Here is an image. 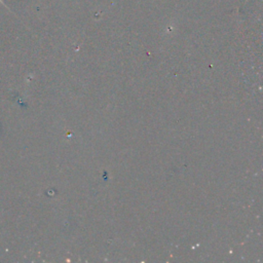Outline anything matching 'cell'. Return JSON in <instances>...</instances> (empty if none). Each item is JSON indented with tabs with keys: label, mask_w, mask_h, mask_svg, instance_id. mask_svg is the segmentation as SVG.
I'll return each instance as SVG.
<instances>
[{
	"label": "cell",
	"mask_w": 263,
	"mask_h": 263,
	"mask_svg": "<svg viewBox=\"0 0 263 263\" xmlns=\"http://www.w3.org/2000/svg\"><path fill=\"white\" fill-rule=\"evenodd\" d=\"M0 4H2V5H3V6H5V7H6V8H7V6H6V5H5V3H4V2H3V0H0Z\"/></svg>",
	"instance_id": "6da1fadb"
}]
</instances>
